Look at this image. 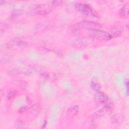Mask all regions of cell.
<instances>
[{
    "mask_svg": "<svg viewBox=\"0 0 129 129\" xmlns=\"http://www.w3.org/2000/svg\"><path fill=\"white\" fill-rule=\"evenodd\" d=\"M79 110L80 108L78 105H73L68 109L66 114L68 117H73L78 113Z\"/></svg>",
    "mask_w": 129,
    "mask_h": 129,
    "instance_id": "cell-11",
    "label": "cell"
},
{
    "mask_svg": "<svg viewBox=\"0 0 129 129\" xmlns=\"http://www.w3.org/2000/svg\"><path fill=\"white\" fill-rule=\"evenodd\" d=\"M17 91L16 90H11L7 94V99L9 100H10L14 98L17 94Z\"/></svg>",
    "mask_w": 129,
    "mask_h": 129,
    "instance_id": "cell-17",
    "label": "cell"
},
{
    "mask_svg": "<svg viewBox=\"0 0 129 129\" xmlns=\"http://www.w3.org/2000/svg\"><path fill=\"white\" fill-rule=\"evenodd\" d=\"M90 87L91 88V89L94 91H100L101 88V85L98 83L97 82H96V81H92L91 83V85H90Z\"/></svg>",
    "mask_w": 129,
    "mask_h": 129,
    "instance_id": "cell-15",
    "label": "cell"
},
{
    "mask_svg": "<svg viewBox=\"0 0 129 129\" xmlns=\"http://www.w3.org/2000/svg\"><path fill=\"white\" fill-rule=\"evenodd\" d=\"M42 78L44 79H48L49 78V75L46 73H43L41 75Z\"/></svg>",
    "mask_w": 129,
    "mask_h": 129,
    "instance_id": "cell-20",
    "label": "cell"
},
{
    "mask_svg": "<svg viewBox=\"0 0 129 129\" xmlns=\"http://www.w3.org/2000/svg\"><path fill=\"white\" fill-rule=\"evenodd\" d=\"M123 32V30L122 28L119 27H116V28H113L111 29L109 32V34L110 35L111 37H117L118 36H120Z\"/></svg>",
    "mask_w": 129,
    "mask_h": 129,
    "instance_id": "cell-12",
    "label": "cell"
},
{
    "mask_svg": "<svg viewBox=\"0 0 129 129\" xmlns=\"http://www.w3.org/2000/svg\"><path fill=\"white\" fill-rule=\"evenodd\" d=\"M62 3V1H54L51 2V4L53 6H58L60 5Z\"/></svg>",
    "mask_w": 129,
    "mask_h": 129,
    "instance_id": "cell-19",
    "label": "cell"
},
{
    "mask_svg": "<svg viewBox=\"0 0 129 129\" xmlns=\"http://www.w3.org/2000/svg\"><path fill=\"white\" fill-rule=\"evenodd\" d=\"M6 46L9 49H16L27 47L29 46V44L28 43L20 38H15L6 43Z\"/></svg>",
    "mask_w": 129,
    "mask_h": 129,
    "instance_id": "cell-2",
    "label": "cell"
},
{
    "mask_svg": "<svg viewBox=\"0 0 129 129\" xmlns=\"http://www.w3.org/2000/svg\"><path fill=\"white\" fill-rule=\"evenodd\" d=\"M80 23L83 30L86 29L90 31H95L101 30L102 28V26L100 24L94 21H83L80 22Z\"/></svg>",
    "mask_w": 129,
    "mask_h": 129,
    "instance_id": "cell-5",
    "label": "cell"
},
{
    "mask_svg": "<svg viewBox=\"0 0 129 129\" xmlns=\"http://www.w3.org/2000/svg\"><path fill=\"white\" fill-rule=\"evenodd\" d=\"M93 39L91 37H82L75 40L73 43L74 47L77 48H82L89 45L93 42Z\"/></svg>",
    "mask_w": 129,
    "mask_h": 129,
    "instance_id": "cell-4",
    "label": "cell"
},
{
    "mask_svg": "<svg viewBox=\"0 0 129 129\" xmlns=\"http://www.w3.org/2000/svg\"><path fill=\"white\" fill-rule=\"evenodd\" d=\"M40 110V105L36 103L31 106L28 109L26 114L27 118L29 120H32L35 119L39 114Z\"/></svg>",
    "mask_w": 129,
    "mask_h": 129,
    "instance_id": "cell-6",
    "label": "cell"
},
{
    "mask_svg": "<svg viewBox=\"0 0 129 129\" xmlns=\"http://www.w3.org/2000/svg\"><path fill=\"white\" fill-rule=\"evenodd\" d=\"M94 100L98 104L104 105L109 99L107 96L103 92L98 91L94 95Z\"/></svg>",
    "mask_w": 129,
    "mask_h": 129,
    "instance_id": "cell-7",
    "label": "cell"
},
{
    "mask_svg": "<svg viewBox=\"0 0 129 129\" xmlns=\"http://www.w3.org/2000/svg\"><path fill=\"white\" fill-rule=\"evenodd\" d=\"M15 83L17 86H18L19 87L22 89H25L27 86V83L26 81L22 80H16Z\"/></svg>",
    "mask_w": 129,
    "mask_h": 129,
    "instance_id": "cell-14",
    "label": "cell"
},
{
    "mask_svg": "<svg viewBox=\"0 0 129 129\" xmlns=\"http://www.w3.org/2000/svg\"><path fill=\"white\" fill-rule=\"evenodd\" d=\"M52 5L49 4H37L32 6L30 10V13L34 15H40L42 16H45L51 10Z\"/></svg>",
    "mask_w": 129,
    "mask_h": 129,
    "instance_id": "cell-1",
    "label": "cell"
},
{
    "mask_svg": "<svg viewBox=\"0 0 129 129\" xmlns=\"http://www.w3.org/2000/svg\"><path fill=\"white\" fill-rule=\"evenodd\" d=\"M118 15L120 17L127 18L128 16V8L127 7L124 6L122 7L118 11Z\"/></svg>",
    "mask_w": 129,
    "mask_h": 129,
    "instance_id": "cell-13",
    "label": "cell"
},
{
    "mask_svg": "<svg viewBox=\"0 0 129 129\" xmlns=\"http://www.w3.org/2000/svg\"><path fill=\"white\" fill-rule=\"evenodd\" d=\"M26 109V107H25V106H22V107H20V108H19V112H20V113H22V112H23L24 111H25Z\"/></svg>",
    "mask_w": 129,
    "mask_h": 129,
    "instance_id": "cell-22",
    "label": "cell"
},
{
    "mask_svg": "<svg viewBox=\"0 0 129 129\" xmlns=\"http://www.w3.org/2000/svg\"><path fill=\"white\" fill-rule=\"evenodd\" d=\"M90 37L93 39H95L101 41H108L112 38L108 32L101 30L90 31Z\"/></svg>",
    "mask_w": 129,
    "mask_h": 129,
    "instance_id": "cell-3",
    "label": "cell"
},
{
    "mask_svg": "<svg viewBox=\"0 0 129 129\" xmlns=\"http://www.w3.org/2000/svg\"><path fill=\"white\" fill-rule=\"evenodd\" d=\"M9 72L13 75L24 74L29 75L31 74V72L25 68H13L9 71Z\"/></svg>",
    "mask_w": 129,
    "mask_h": 129,
    "instance_id": "cell-10",
    "label": "cell"
},
{
    "mask_svg": "<svg viewBox=\"0 0 129 129\" xmlns=\"http://www.w3.org/2000/svg\"><path fill=\"white\" fill-rule=\"evenodd\" d=\"M122 120V117L117 114L113 115L111 118V121L113 123H117Z\"/></svg>",
    "mask_w": 129,
    "mask_h": 129,
    "instance_id": "cell-18",
    "label": "cell"
},
{
    "mask_svg": "<svg viewBox=\"0 0 129 129\" xmlns=\"http://www.w3.org/2000/svg\"><path fill=\"white\" fill-rule=\"evenodd\" d=\"M68 29V32L73 35H79L83 30L80 22L70 25Z\"/></svg>",
    "mask_w": 129,
    "mask_h": 129,
    "instance_id": "cell-9",
    "label": "cell"
},
{
    "mask_svg": "<svg viewBox=\"0 0 129 129\" xmlns=\"http://www.w3.org/2000/svg\"><path fill=\"white\" fill-rule=\"evenodd\" d=\"M10 59H11V57H10L9 56H5L4 59L3 58H1V62H3V61H4V62H5V61L7 60L8 61V60L9 61Z\"/></svg>",
    "mask_w": 129,
    "mask_h": 129,
    "instance_id": "cell-21",
    "label": "cell"
},
{
    "mask_svg": "<svg viewBox=\"0 0 129 129\" xmlns=\"http://www.w3.org/2000/svg\"><path fill=\"white\" fill-rule=\"evenodd\" d=\"M23 13V11L22 10H16L12 12L11 17L12 18H16L21 15Z\"/></svg>",
    "mask_w": 129,
    "mask_h": 129,
    "instance_id": "cell-16",
    "label": "cell"
},
{
    "mask_svg": "<svg viewBox=\"0 0 129 129\" xmlns=\"http://www.w3.org/2000/svg\"><path fill=\"white\" fill-rule=\"evenodd\" d=\"M76 8L80 12L86 16H89L94 14L92 8L87 4L79 3L77 4Z\"/></svg>",
    "mask_w": 129,
    "mask_h": 129,
    "instance_id": "cell-8",
    "label": "cell"
}]
</instances>
